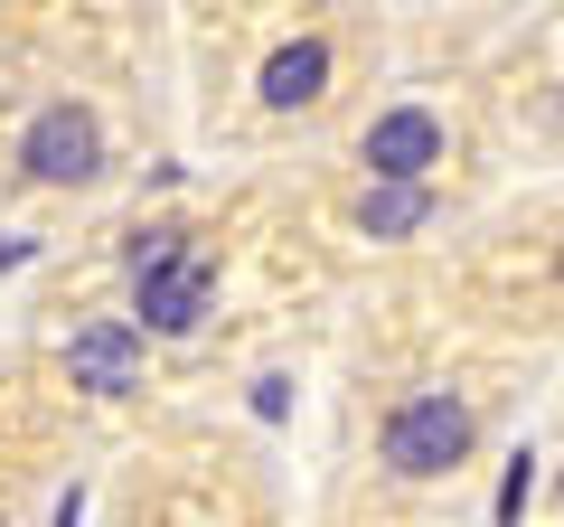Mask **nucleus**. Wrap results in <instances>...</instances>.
Masks as SVG:
<instances>
[{
  "label": "nucleus",
  "mask_w": 564,
  "mask_h": 527,
  "mask_svg": "<svg viewBox=\"0 0 564 527\" xmlns=\"http://www.w3.org/2000/svg\"><path fill=\"white\" fill-rule=\"evenodd\" d=\"M470 452H480V406H470L462 386H414V396H395L386 424H377L386 481H452Z\"/></svg>",
  "instance_id": "1"
},
{
  "label": "nucleus",
  "mask_w": 564,
  "mask_h": 527,
  "mask_svg": "<svg viewBox=\"0 0 564 527\" xmlns=\"http://www.w3.org/2000/svg\"><path fill=\"white\" fill-rule=\"evenodd\" d=\"M443 161H452V132H443L433 104H395V114H377V122L358 132V170H367L377 189H423Z\"/></svg>",
  "instance_id": "2"
},
{
  "label": "nucleus",
  "mask_w": 564,
  "mask_h": 527,
  "mask_svg": "<svg viewBox=\"0 0 564 527\" xmlns=\"http://www.w3.org/2000/svg\"><path fill=\"white\" fill-rule=\"evenodd\" d=\"M104 170V132L85 104H47L39 122L20 132V180H47V189H76Z\"/></svg>",
  "instance_id": "3"
},
{
  "label": "nucleus",
  "mask_w": 564,
  "mask_h": 527,
  "mask_svg": "<svg viewBox=\"0 0 564 527\" xmlns=\"http://www.w3.org/2000/svg\"><path fill=\"white\" fill-rule=\"evenodd\" d=\"M329 95V39H302V47H273V66H263V104L273 114H302V104Z\"/></svg>",
  "instance_id": "4"
},
{
  "label": "nucleus",
  "mask_w": 564,
  "mask_h": 527,
  "mask_svg": "<svg viewBox=\"0 0 564 527\" xmlns=\"http://www.w3.org/2000/svg\"><path fill=\"white\" fill-rule=\"evenodd\" d=\"M66 367H76V386H95V396H122L132 386V330H76V348H66Z\"/></svg>",
  "instance_id": "5"
},
{
  "label": "nucleus",
  "mask_w": 564,
  "mask_h": 527,
  "mask_svg": "<svg viewBox=\"0 0 564 527\" xmlns=\"http://www.w3.org/2000/svg\"><path fill=\"white\" fill-rule=\"evenodd\" d=\"M423 217H433V189H377V198L358 207L367 236H404V226H423Z\"/></svg>",
  "instance_id": "6"
},
{
  "label": "nucleus",
  "mask_w": 564,
  "mask_h": 527,
  "mask_svg": "<svg viewBox=\"0 0 564 527\" xmlns=\"http://www.w3.org/2000/svg\"><path fill=\"white\" fill-rule=\"evenodd\" d=\"M555 499H564V490H555Z\"/></svg>",
  "instance_id": "7"
}]
</instances>
